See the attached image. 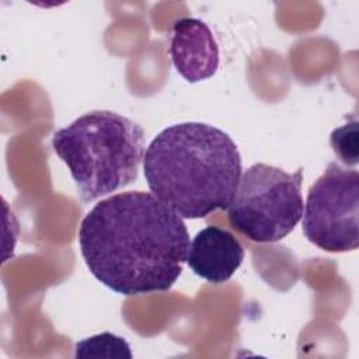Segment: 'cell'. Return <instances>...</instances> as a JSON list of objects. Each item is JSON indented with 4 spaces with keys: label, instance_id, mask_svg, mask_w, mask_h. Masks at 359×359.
<instances>
[{
    "label": "cell",
    "instance_id": "1",
    "mask_svg": "<svg viewBox=\"0 0 359 359\" xmlns=\"http://www.w3.org/2000/svg\"><path fill=\"white\" fill-rule=\"evenodd\" d=\"M79 244L93 276L125 296L165 292L187 262L189 236L181 216L151 192L100 201L81 220Z\"/></svg>",
    "mask_w": 359,
    "mask_h": 359
},
{
    "label": "cell",
    "instance_id": "2",
    "mask_svg": "<svg viewBox=\"0 0 359 359\" xmlns=\"http://www.w3.org/2000/svg\"><path fill=\"white\" fill-rule=\"evenodd\" d=\"M241 168L234 140L222 129L202 122L163 129L143 157L150 192L182 219H202L227 209Z\"/></svg>",
    "mask_w": 359,
    "mask_h": 359
},
{
    "label": "cell",
    "instance_id": "3",
    "mask_svg": "<svg viewBox=\"0 0 359 359\" xmlns=\"http://www.w3.org/2000/svg\"><path fill=\"white\" fill-rule=\"evenodd\" d=\"M52 146L67 165L84 203L137 180L144 130L112 111H91L53 133Z\"/></svg>",
    "mask_w": 359,
    "mask_h": 359
},
{
    "label": "cell",
    "instance_id": "4",
    "mask_svg": "<svg viewBox=\"0 0 359 359\" xmlns=\"http://www.w3.org/2000/svg\"><path fill=\"white\" fill-rule=\"evenodd\" d=\"M303 168L290 174L264 163L252 164L238 181L227 208L233 229L257 243H275L290 234L303 217Z\"/></svg>",
    "mask_w": 359,
    "mask_h": 359
},
{
    "label": "cell",
    "instance_id": "5",
    "mask_svg": "<svg viewBox=\"0 0 359 359\" xmlns=\"http://www.w3.org/2000/svg\"><path fill=\"white\" fill-rule=\"evenodd\" d=\"M359 174L331 161L307 192L303 233L328 252L353 251L359 245Z\"/></svg>",
    "mask_w": 359,
    "mask_h": 359
},
{
    "label": "cell",
    "instance_id": "6",
    "mask_svg": "<svg viewBox=\"0 0 359 359\" xmlns=\"http://www.w3.org/2000/svg\"><path fill=\"white\" fill-rule=\"evenodd\" d=\"M168 52L177 72L189 83L210 79L217 72V43L210 28L198 18L174 22Z\"/></svg>",
    "mask_w": 359,
    "mask_h": 359
},
{
    "label": "cell",
    "instance_id": "7",
    "mask_svg": "<svg viewBox=\"0 0 359 359\" xmlns=\"http://www.w3.org/2000/svg\"><path fill=\"white\" fill-rule=\"evenodd\" d=\"M244 259L241 243L230 231L208 226L189 243L187 264L195 275L209 283L229 280Z\"/></svg>",
    "mask_w": 359,
    "mask_h": 359
},
{
    "label": "cell",
    "instance_id": "8",
    "mask_svg": "<svg viewBox=\"0 0 359 359\" xmlns=\"http://www.w3.org/2000/svg\"><path fill=\"white\" fill-rule=\"evenodd\" d=\"M132 358L129 344L111 332H102L76 344V358Z\"/></svg>",
    "mask_w": 359,
    "mask_h": 359
},
{
    "label": "cell",
    "instance_id": "9",
    "mask_svg": "<svg viewBox=\"0 0 359 359\" xmlns=\"http://www.w3.org/2000/svg\"><path fill=\"white\" fill-rule=\"evenodd\" d=\"M331 147L337 157L348 167L356 165L359 161L358 151V121L346 122L345 125L334 129L331 132Z\"/></svg>",
    "mask_w": 359,
    "mask_h": 359
}]
</instances>
